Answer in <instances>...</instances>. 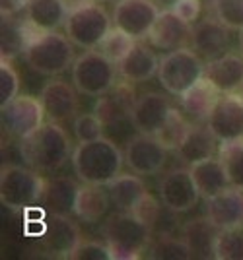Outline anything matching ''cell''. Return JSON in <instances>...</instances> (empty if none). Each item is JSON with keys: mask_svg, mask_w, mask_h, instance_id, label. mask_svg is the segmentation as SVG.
<instances>
[{"mask_svg": "<svg viewBox=\"0 0 243 260\" xmlns=\"http://www.w3.org/2000/svg\"><path fill=\"white\" fill-rule=\"evenodd\" d=\"M169 111H171V105L162 93L152 91V93H144L140 98H136V103L131 113L134 130L144 132V134H156L160 126L166 122Z\"/></svg>", "mask_w": 243, "mask_h": 260, "instance_id": "cell-21", "label": "cell"}, {"mask_svg": "<svg viewBox=\"0 0 243 260\" xmlns=\"http://www.w3.org/2000/svg\"><path fill=\"white\" fill-rule=\"evenodd\" d=\"M136 39H133L129 33H125L119 27H111L109 33L105 35V39L100 43V53L105 54L111 62L119 64L123 58L129 54V51L134 47Z\"/></svg>", "mask_w": 243, "mask_h": 260, "instance_id": "cell-36", "label": "cell"}, {"mask_svg": "<svg viewBox=\"0 0 243 260\" xmlns=\"http://www.w3.org/2000/svg\"><path fill=\"white\" fill-rule=\"evenodd\" d=\"M160 60L156 53L142 43H134V47L129 51V54L117 64L119 76L131 84H142L158 74Z\"/></svg>", "mask_w": 243, "mask_h": 260, "instance_id": "cell-22", "label": "cell"}, {"mask_svg": "<svg viewBox=\"0 0 243 260\" xmlns=\"http://www.w3.org/2000/svg\"><path fill=\"white\" fill-rule=\"evenodd\" d=\"M216 138L214 134L210 132V128H200V126H193L189 136L185 138V142L181 144V148L177 150L179 153V159L185 163H197L200 159H206L212 157L214 153L218 152L216 148Z\"/></svg>", "mask_w": 243, "mask_h": 260, "instance_id": "cell-31", "label": "cell"}, {"mask_svg": "<svg viewBox=\"0 0 243 260\" xmlns=\"http://www.w3.org/2000/svg\"><path fill=\"white\" fill-rule=\"evenodd\" d=\"M72 260H113V252L105 245H101L98 241H82L80 247L74 250V254L70 256Z\"/></svg>", "mask_w": 243, "mask_h": 260, "instance_id": "cell-41", "label": "cell"}, {"mask_svg": "<svg viewBox=\"0 0 243 260\" xmlns=\"http://www.w3.org/2000/svg\"><path fill=\"white\" fill-rule=\"evenodd\" d=\"M68 14L65 0H29L25 6V20L39 31H56L67 23Z\"/></svg>", "mask_w": 243, "mask_h": 260, "instance_id": "cell-25", "label": "cell"}, {"mask_svg": "<svg viewBox=\"0 0 243 260\" xmlns=\"http://www.w3.org/2000/svg\"><path fill=\"white\" fill-rule=\"evenodd\" d=\"M94 2H98V4H103V2H109V0H94Z\"/></svg>", "mask_w": 243, "mask_h": 260, "instance_id": "cell-46", "label": "cell"}, {"mask_svg": "<svg viewBox=\"0 0 243 260\" xmlns=\"http://www.w3.org/2000/svg\"><path fill=\"white\" fill-rule=\"evenodd\" d=\"M189 169H191V175H193V181L199 188L200 198H204V200L218 194L220 190H224L230 184L220 157L212 155V157L200 159L197 163H191Z\"/></svg>", "mask_w": 243, "mask_h": 260, "instance_id": "cell-24", "label": "cell"}, {"mask_svg": "<svg viewBox=\"0 0 243 260\" xmlns=\"http://www.w3.org/2000/svg\"><path fill=\"white\" fill-rule=\"evenodd\" d=\"M109 202V190H103L101 184L82 183L74 202V214L86 223H96L107 214Z\"/></svg>", "mask_w": 243, "mask_h": 260, "instance_id": "cell-26", "label": "cell"}, {"mask_svg": "<svg viewBox=\"0 0 243 260\" xmlns=\"http://www.w3.org/2000/svg\"><path fill=\"white\" fill-rule=\"evenodd\" d=\"M166 148L154 134L138 132L129 138L125 148V163L136 175H154L166 163Z\"/></svg>", "mask_w": 243, "mask_h": 260, "instance_id": "cell-14", "label": "cell"}, {"mask_svg": "<svg viewBox=\"0 0 243 260\" xmlns=\"http://www.w3.org/2000/svg\"><path fill=\"white\" fill-rule=\"evenodd\" d=\"M160 16V10L152 0H119L113 10L115 27L129 33L133 39H146Z\"/></svg>", "mask_w": 243, "mask_h": 260, "instance_id": "cell-12", "label": "cell"}, {"mask_svg": "<svg viewBox=\"0 0 243 260\" xmlns=\"http://www.w3.org/2000/svg\"><path fill=\"white\" fill-rule=\"evenodd\" d=\"M148 258L152 260H189L193 258L187 241L183 237L160 235V239L150 245Z\"/></svg>", "mask_w": 243, "mask_h": 260, "instance_id": "cell-34", "label": "cell"}, {"mask_svg": "<svg viewBox=\"0 0 243 260\" xmlns=\"http://www.w3.org/2000/svg\"><path fill=\"white\" fill-rule=\"evenodd\" d=\"M218 229L212 225L208 217H197L185 223L183 239L187 241L191 254L195 258H214V241Z\"/></svg>", "mask_w": 243, "mask_h": 260, "instance_id": "cell-29", "label": "cell"}, {"mask_svg": "<svg viewBox=\"0 0 243 260\" xmlns=\"http://www.w3.org/2000/svg\"><path fill=\"white\" fill-rule=\"evenodd\" d=\"M193 39L191 23L181 20L173 10L160 12L158 20L148 33V41L160 51H175L187 47Z\"/></svg>", "mask_w": 243, "mask_h": 260, "instance_id": "cell-17", "label": "cell"}, {"mask_svg": "<svg viewBox=\"0 0 243 260\" xmlns=\"http://www.w3.org/2000/svg\"><path fill=\"white\" fill-rule=\"evenodd\" d=\"M18 150L25 165L47 173L60 169L72 157L68 134L58 122L51 120L43 122V126L35 130L32 136L22 138Z\"/></svg>", "mask_w": 243, "mask_h": 260, "instance_id": "cell-2", "label": "cell"}, {"mask_svg": "<svg viewBox=\"0 0 243 260\" xmlns=\"http://www.w3.org/2000/svg\"><path fill=\"white\" fill-rule=\"evenodd\" d=\"M136 103V95L131 82H121L115 84L107 93H103L96 101L94 113L100 117V120L107 126L123 124V122H131V113Z\"/></svg>", "mask_w": 243, "mask_h": 260, "instance_id": "cell-15", "label": "cell"}, {"mask_svg": "<svg viewBox=\"0 0 243 260\" xmlns=\"http://www.w3.org/2000/svg\"><path fill=\"white\" fill-rule=\"evenodd\" d=\"M131 212H133L140 221H144L148 228L154 229V225L158 223V219H160V214H162V206H160V202L156 200L154 196L148 192Z\"/></svg>", "mask_w": 243, "mask_h": 260, "instance_id": "cell-40", "label": "cell"}, {"mask_svg": "<svg viewBox=\"0 0 243 260\" xmlns=\"http://www.w3.org/2000/svg\"><path fill=\"white\" fill-rule=\"evenodd\" d=\"M74 84L70 86L63 80H53L45 84L41 89V103L45 109V117L51 122H65L76 117L78 113V95Z\"/></svg>", "mask_w": 243, "mask_h": 260, "instance_id": "cell-18", "label": "cell"}, {"mask_svg": "<svg viewBox=\"0 0 243 260\" xmlns=\"http://www.w3.org/2000/svg\"><path fill=\"white\" fill-rule=\"evenodd\" d=\"M29 0H0V14L2 16H14L18 12L25 10Z\"/></svg>", "mask_w": 243, "mask_h": 260, "instance_id": "cell-43", "label": "cell"}, {"mask_svg": "<svg viewBox=\"0 0 243 260\" xmlns=\"http://www.w3.org/2000/svg\"><path fill=\"white\" fill-rule=\"evenodd\" d=\"M111 20L107 10L98 4L92 2L84 8L70 12L65 23L68 39L80 49H98L100 43L105 39V35L111 29Z\"/></svg>", "mask_w": 243, "mask_h": 260, "instance_id": "cell-8", "label": "cell"}, {"mask_svg": "<svg viewBox=\"0 0 243 260\" xmlns=\"http://www.w3.org/2000/svg\"><path fill=\"white\" fill-rule=\"evenodd\" d=\"M239 49H241V56H243V31H241V37H239Z\"/></svg>", "mask_w": 243, "mask_h": 260, "instance_id": "cell-45", "label": "cell"}, {"mask_svg": "<svg viewBox=\"0 0 243 260\" xmlns=\"http://www.w3.org/2000/svg\"><path fill=\"white\" fill-rule=\"evenodd\" d=\"M74 136H76L78 142L101 138V136H105V124L101 122L96 113L80 115V117L74 119Z\"/></svg>", "mask_w": 243, "mask_h": 260, "instance_id": "cell-39", "label": "cell"}, {"mask_svg": "<svg viewBox=\"0 0 243 260\" xmlns=\"http://www.w3.org/2000/svg\"><path fill=\"white\" fill-rule=\"evenodd\" d=\"M117 66L100 51H86L72 64V84L80 93L100 98L117 82Z\"/></svg>", "mask_w": 243, "mask_h": 260, "instance_id": "cell-7", "label": "cell"}, {"mask_svg": "<svg viewBox=\"0 0 243 260\" xmlns=\"http://www.w3.org/2000/svg\"><path fill=\"white\" fill-rule=\"evenodd\" d=\"M20 76L10 64V60L0 62V107L8 105L12 99L18 98L20 93Z\"/></svg>", "mask_w": 243, "mask_h": 260, "instance_id": "cell-38", "label": "cell"}, {"mask_svg": "<svg viewBox=\"0 0 243 260\" xmlns=\"http://www.w3.org/2000/svg\"><path fill=\"white\" fill-rule=\"evenodd\" d=\"M216 260H243V228L218 229L214 241Z\"/></svg>", "mask_w": 243, "mask_h": 260, "instance_id": "cell-35", "label": "cell"}, {"mask_svg": "<svg viewBox=\"0 0 243 260\" xmlns=\"http://www.w3.org/2000/svg\"><path fill=\"white\" fill-rule=\"evenodd\" d=\"M68 35L43 31L23 51V60L32 70L43 76H58L74 64V51Z\"/></svg>", "mask_w": 243, "mask_h": 260, "instance_id": "cell-4", "label": "cell"}, {"mask_svg": "<svg viewBox=\"0 0 243 260\" xmlns=\"http://www.w3.org/2000/svg\"><path fill=\"white\" fill-rule=\"evenodd\" d=\"M92 2H94V0H65L68 12H74V10H78V8H84V6H88V4H92Z\"/></svg>", "mask_w": 243, "mask_h": 260, "instance_id": "cell-44", "label": "cell"}, {"mask_svg": "<svg viewBox=\"0 0 243 260\" xmlns=\"http://www.w3.org/2000/svg\"><path fill=\"white\" fill-rule=\"evenodd\" d=\"M70 161L78 181L107 186L117 175H121L125 153L111 138L101 136L96 140L80 142L72 150Z\"/></svg>", "mask_w": 243, "mask_h": 260, "instance_id": "cell-1", "label": "cell"}, {"mask_svg": "<svg viewBox=\"0 0 243 260\" xmlns=\"http://www.w3.org/2000/svg\"><path fill=\"white\" fill-rule=\"evenodd\" d=\"M45 109L41 99L34 95H18L4 107H0V122L4 132L22 140L32 136L45 122Z\"/></svg>", "mask_w": 243, "mask_h": 260, "instance_id": "cell-9", "label": "cell"}, {"mask_svg": "<svg viewBox=\"0 0 243 260\" xmlns=\"http://www.w3.org/2000/svg\"><path fill=\"white\" fill-rule=\"evenodd\" d=\"M218 157L226 169L230 184L243 188V138L232 142H220Z\"/></svg>", "mask_w": 243, "mask_h": 260, "instance_id": "cell-33", "label": "cell"}, {"mask_svg": "<svg viewBox=\"0 0 243 260\" xmlns=\"http://www.w3.org/2000/svg\"><path fill=\"white\" fill-rule=\"evenodd\" d=\"M199 188L193 181L189 167L171 169L160 183V200L166 210L173 214L189 212L199 202Z\"/></svg>", "mask_w": 243, "mask_h": 260, "instance_id": "cell-13", "label": "cell"}, {"mask_svg": "<svg viewBox=\"0 0 243 260\" xmlns=\"http://www.w3.org/2000/svg\"><path fill=\"white\" fill-rule=\"evenodd\" d=\"M103 237L113 252V260L140 258L152 243V228L140 221L133 212H119L109 217L103 228Z\"/></svg>", "mask_w": 243, "mask_h": 260, "instance_id": "cell-3", "label": "cell"}, {"mask_svg": "<svg viewBox=\"0 0 243 260\" xmlns=\"http://www.w3.org/2000/svg\"><path fill=\"white\" fill-rule=\"evenodd\" d=\"M191 128H193V126H191V122L183 117V113H179L177 109L171 107L166 122L160 126V130L156 132L154 136L162 142V146H164L166 150L177 152V150L181 148V144L185 142V138L189 136Z\"/></svg>", "mask_w": 243, "mask_h": 260, "instance_id": "cell-32", "label": "cell"}, {"mask_svg": "<svg viewBox=\"0 0 243 260\" xmlns=\"http://www.w3.org/2000/svg\"><path fill=\"white\" fill-rule=\"evenodd\" d=\"M80 184L70 177H53L47 181L41 204L47 212L53 214H74V202Z\"/></svg>", "mask_w": 243, "mask_h": 260, "instance_id": "cell-27", "label": "cell"}, {"mask_svg": "<svg viewBox=\"0 0 243 260\" xmlns=\"http://www.w3.org/2000/svg\"><path fill=\"white\" fill-rule=\"evenodd\" d=\"M206 126L218 144L243 138V95L237 91L222 93L206 120Z\"/></svg>", "mask_w": 243, "mask_h": 260, "instance_id": "cell-10", "label": "cell"}, {"mask_svg": "<svg viewBox=\"0 0 243 260\" xmlns=\"http://www.w3.org/2000/svg\"><path fill=\"white\" fill-rule=\"evenodd\" d=\"M109 198L115 206L123 212H131L144 196L148 194L146 184L138 175H117L109 184Z\"/></svg>", "mask_w": 243, "mask_h": 260, "instance_id": "cell-30", "label": "cell"}, {"mask_svg": "<svg viewBox=\"0 0 243 260\" xmlns=\"http://www.w3.org/2000/svg\"><path fill=\"white\" fill-rule=\"evenodd\" d=\"M43 249L55 258H70L82 243V233L67 214L49 212L45 217V231L41 235Z\"/></svg>", "mask_w": 243, "mask_h": 260, "instance_id": "cell-11", "label": "cell"}, {"mask_svg": "<svg viewBox=\"0 0 243 260\" xmlns=\"http://www.w3.org/2000/svg\"><path fill=\"white\" fill-rule=\"evenodd\" d=\"M35 25L27 22H16L12 16H2V25H0V56L4 60H12L18 54H23L27 45L39 35Z\"/></svg>", "mask_w": 243, "mask_h": 260, "instance_id": "cell-23", "label": "cell"}, {"mask_svg": "<svg viewBox=\"0 0 243 260\" xmlns=\"http://www.w3.org/2000/svg\"><path fill=\"white\" fill-rule=\"evenodd\" d=\"M204 78L220 93H235L243 87V56L226 53L204 64Z\"/></svg>", "mask_w": 243, "mask_h": 260, "instance_id": "cell-19", "label": "cell"}, {"mask_svg": "<svg viewBox=\"0 0 243 260\" xmlns=\"http://www.w3.org/2000/svg\"><path fill=\"white\" fill-rule=\"evenodd\" d=\"M200 78H204V62L189 47L169 51L160 58L158 80L167 93L175 98H181Z\"/></svg>", "mask_w": 243, "mask_h": 260, "instance_id": "cell-6", "label": "cell"}, {"mask_svg": "<svg viewBox=\"0 0 243 260\" xmlns=\"http://www.w3.org/2000/svg\"><path fill=\"white\" fill-rule=\"evenodd\" d=\"M220 91L210 84L206 78H200L193 87L181 95V107L185 113H189L193 119L197 120H208L210 113L214 105L220 99Z\"/></svg>", "mask_w": 243, "mask_h": 260, "instance_id": "cell-28", "label": "cell"}, {"mask_svg": "<svg viewBox=\"0 0 243 260\" xmlns=\"http://www.w3.org/2000/svg\"><path fill=\"white\" fill-rule=\"evenodd\" d=\"M193 51L206 58L212 60L216 56L228 53L230 49V29L220 22V20H202L195 25L193 29Z\"/></svg>", "mask_w": 243, "mask_h": 260, "instance_id": "cell-20", "label": "cell"}, {"mask_svg": "<svg viewBox=\"0 0 243 260\" xmlns=\"http://www.w3.org/2000/svg\"><path fill=\"white\" fill-rule=\"evenodd\" d=\"M206 217L216 229L243 228V188L228 184L206 200Z\"/></svg>", "mask_w": 243, "mask_h": 260, "instance_id": "cell-16", "label": "cell"}, {"mask_svg": "<svg viewBox=\"0 0 243 260\" xmlns=\"http://www.w3.org/2000/svg\"><path fill=\"white\" fill-rule=\"evenodd\" d=\"M45 181L37 169L23 165H2L0 171V202L14 212H23L43 200Z\"/></svg>", "mask_w": 243, "mask_h": 260, "instance_id": "cell-5", "label": "cell"}, {"mask_svg": "<svg viewBox=\"0 0 243 260\" xmlns=\"http://www.w3.org/2000/svg\"><path fill=\"white\" fill-rule=\"evenodd\" d=\"M216 20L228 29L243 31V0H212Z\"/></svg>", "mask_w": 243, "mask_h": 260, "instance_id": "cell-37", "label": "cell"}, {"mask_svg": "<svg viewBox=\"0 0 243 260\" xmlns=\"http://www.w3.org/2000/svg\"><path fill=\"white\" fill-rule=\"evenodd\" d=\"M171 10L175 12L181 20L193 23L195 20H199L202 4H200V0H173Z\"/></svg>", "mask_w": 243, "mask_h": 260, "instance_id": "cell-42", "label": "cell"}]
</instances>
